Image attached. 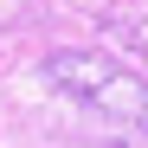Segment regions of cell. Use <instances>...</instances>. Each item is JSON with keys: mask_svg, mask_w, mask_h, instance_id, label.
I'll list each match as a JSON object with an SVG mask.
<instances>
[{"mask_svg": "<svg viewBox=\"0 0 148 148\" xmlns=\"http://www.w3.org/2000/svg\"><path fill=\"white\" fill-rule=\"evenodd\" d=\"M45 77H52L71 103H84L110 122V129H129V135H148V77L129 64H116L103 52H77V45H64V52L45 58Z\"/></svg>", "mask_w": 148, "mask_h": 148, "instance_id": "obj_1", "label": "cell"}]
</instances>
